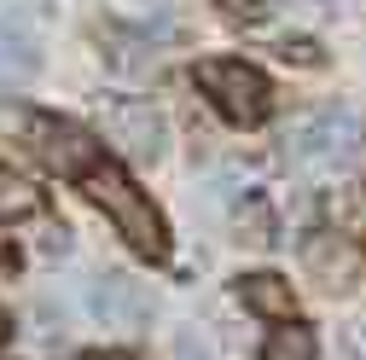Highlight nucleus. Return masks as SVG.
I'll list each match as a JSON object with an SVG mask.
<instances>
[{"label": "nucleus", "mask_w": 366, "mask_h": 360, "mask_svg": "<svg viewBox=\"0 0 366 360\" xmlns=\"http://www.w3.org/2000/svg\"><path fill=\"white\" fill-rule=\"evenodd\" d=\"M326 221H332L337 233L360 239V233H366V186H343V192H332V198H326Z\"/></svg>", "instance_id": "nucleus-9"}, {"label": "nucleus", "mask_w": 366, "mask_h": 360, "mask_svg": "<svg viewBox=\"0 0 366 360\" xmlns=\"http://www.w3.org/2000/svg\"><path fill=\"white\" fill-rule=\"evenodd\" d=\"M0 331H6V320H0Z\"/></svg>", "instance_id": "nucleus-17"}, {"label": "nucleus", "mask_w": 366, "mask_h": 360, "mask_svg": "<svg viewBox=\"0 0 366 360\" xmlns=\"http://www.w3.org/2000/svg\"><path fill=\"white\" fill-rule=\"evenodd\" d=\"M302 261H308V274H320L332 291H343V285L360 274V250H355L349 233H314V239L302 244Z\"/></svg>", "instance_id": "nucleus-7"}, {"label": "nucleus", "mask_w": 366, "mask_h": 360, "mask_svg": "<svg viewBox=\"0 0 366 360\" xmlns=\"http://www.w3.org/2000/svg\"><path fill=\"white\" fill-rule=\"evenodd\" d=\"M239 296H244L250 314H262V320H297V291L280 274H244Z\"/></svg>", "instance_id": "nucleus-8"}, {"label": "nucleus", "mask_w": 366, "mask_h": 360, "mask_svg": "<svg viewBox=\"0 0 366 360\" xmlns=\"http://www.w3.org/2000/svg\"><path fill=\"white\" fill-rule=\"evenodd\" d=\"M24 140H29V151L41 163H47L53 174H64V180H81L87 169L99 163V140L81 122H70V116H47V111L24 116Z\"/></svg>", "instance_id": "nucleus-4"}, {"label": "nucleus", "mask_w": 366, "mask_h": 360, "mask_svg": "<svg viewBox=\"0 0 366 360\" xmlns=\"http://www.w3.org/2000/svg\"><path fill=\"white\" fill-rule=\"evenodd\" d=\"M221 12H233V18H262L267 12V0H215Z\"/></svg>", "instance_id": "nucleus-13"}, {"label": "nucleus", "mask_w": 366, "mask_h": 360, "mask_svg": "<svg viewBox=\"0 0 366 360\" xmlns=\"http://www.w3.org/2000/svg\"><path fill=\"white\" fill-rule=\"evenodd\" d=\"M35 209H41V192L29 186L24 174L0 169V221H24V215H35Z\"/></svg>", "instance_id": "nucleus-11"}, {"label": "nucleus", "mask_w": 366, "mask_h": 360, "mask_svg": "<svg viewBox=\"0 0 366 360\" xmlns=\"http://www.w3.org/2000/svg\"><path fill=\"white\" fill-rule=\"evenodd\" d=\"M87 314H94L105 331L134 337V331L152 326V296H146V285H134L128 274H99L94 285H87Z\"/></svg>", "instance_id": "nucleus-6"}, {"label": "nucleus", "mask_w": 366, "mask_h": 360, "mask_svg": "<svg viewBox=\"0 0 366 360\" xmlns=\"http://www.w3.org/2000/svg\"><path fill=\"white\" fill-rule=\"evenodd\" d=\"M6 256H12V244H0V261H6Z\"/></svg>", "instance_id": "nucleus-16"}, {"label": "nucleus", "mask_w": 366, "mask_h": 360, "mask_svg": "<svg viewBox=\"0 0 366 360\" xmlns=\"http://www.w3.org/2000/svg\"><path fill=\"white\" fill-rule=\"evenodd\" d=\"M81 360H117V354H81Z\"/></svg>", "instance_id": "nucleus-15"}, {"label": "nucleus", "mask_w": 366, "mask_h": 360, "mask_svg": "<svg viewBox=\"0 0 366 360\" xmlns=\"http://www.w3.org/2000/svg\"><path fill=\"white\" fill-rule=\"evenodd\" d=\"M105 134L134 163H157L163 146H169V122L152 99H105Z\"/></svg>", "instance_id": "nucleus-5"}, {"label": "nucleus", "mask_w": 366, "mask_h": 360, "mask_svg": "<svg viewBox=\"0 0 366 360\" xmlns=\"http://www.w3.org/2000/svg\"><path fill=\"white\" fill-rule=\"evenodd\" d=\"M29 76H35V47L29 41H0V87L29 81Z\"/></svg>", "instance_id": "nucleus-12"}, {"label": "nucleus", "mask_w": 366, "mask_h": 360, "mask_svg": "<svg viewBox=\"0 0 366 360\" xmlns=\"http://www.w3.org/2000/svg\"><path fill=\"white\" fill-rule=\"evenodd\" d=\"M81 186H87V198L111 215V227L128 239L134 256H146V261H163V256H169V227H163L157 204L134 186L117 163H94V169L81 174Z\"/></svg>", "instance_id": "nucleus-1"}, {"label": "nucleus", "mask_w": 366, "mask_h": 360, "mask_svg": "<svg viewBox=\"0 0 366 360\" xmlns=\"http://www.w3.org/2000/svg\"><path fill=\"white\" fill-rule=\"evenodd\" d=\"M174 360H209V354L198 349V337H180V343H174Z\"/></svg>", "instance_id": "nucleus-14"}, {"label": "nucleus", "mask_w": 366, "mask_h": 360, "mask_svg": "<svg viewBox=\"0 0 366 360\" xmlns=\"http://www.w3.org/2000/svg\"><path fill=\"white\" fill-rule=\"evenodd\" d=\"M314 354H320V343H314V331L302 320H285L262 349V360H314Z\"/></svg>", "instance_id": "nucleus-10"}, {"label": "nucleus", "mask_w": 366, "mask_h": 360, "mask_svg": "<svg viewBox=\"0 0 366 360\" xmlns=\"http://www.w3.org/2000/svg\"><path fill=\"white\" fill-rule=\"evenodd\" d=\"M198 87H204V99L239 128H256L267 116V105H273L267 76L256 64H244V59H204L198 64Z\"/></svg>", "instance_id": "nucleus-3"}, {"label": "nucleus", "mask_w": 366, "mask_h": 360, "mask_svg": "<svg viewBox=\"0 0 366 360\" xmlns=\"http://www.w3.org/2000/svg\"><path fill=\"white\" fill-rule=\"evenodd\" d=\"M360 151H366V122L349 105H320L285 134V157L308 174H337L360 163Z\"/></svg>", "instance_id": "nucleus-2"}]
</instances>
